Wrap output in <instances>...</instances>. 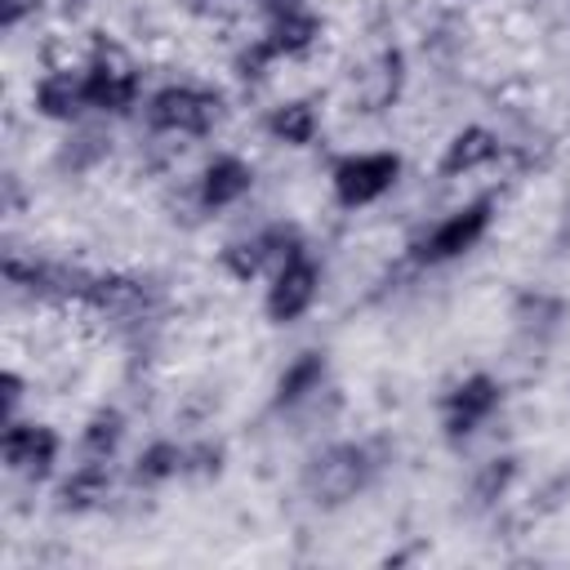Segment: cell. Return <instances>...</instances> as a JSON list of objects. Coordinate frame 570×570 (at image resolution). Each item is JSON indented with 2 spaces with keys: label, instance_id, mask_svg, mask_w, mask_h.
I'll return each instance as SVG.
<instances>
[{
  "label": "cell",
  "instance_id": "6da1fadb",
  "mask_svg": "<svg viewBox=\"0 0 570 570\" xmlns=\"http://www.w3.org/2000/svg\"><path fill=\"white\" fill-rule=\"evenodd\" d=\"M379 468H383V459L374 454L370 441H330L303 463L298 490L307 503L334 512V508H347L356 494H365L374 485Z\"/></svg>",
  "mask_w": 570,
  "mask_h": 570
},
{
  "label": "cell",
  "instance_id": "7a4b0ae2",
  "mask_svg": "<svg viewBox=\"0 0 570 570\" xmlns=\"http://www.w3.org/2000/svg\"><path fill=\"white\" fill-rule=\"evenodd\" d=\"M147 129L165 138H205L223 120V94L196 80H169L147 94L142 102Z\"/></svg>",
  "mask_w": 570,
  "mask_h": 570
},
{
  "label": "cell",
  "instance_id": "3957f363",
  "mask_svg": "<svg viewBox=\"0 0 570 570\" xmlns=\"http://www.w3.org/2000/svg\"><path fill=\"white\" fill-rule=\"evenodd\" d=\"M85 85H89L94 116H129L142 98V67L120 40L94 36L89 58H85Z\"/></svg>",
  "mask_w": 570,
  "mask_h": 570
},
{
  "label": "cell",
  "instance_id": "277c9868",
  "mask_svg": "<svg viewBox=\"0 0 570 570\" xmlns=\"http://www.w3.org/2000/svg\"><path fill=\"white\" fill-rule=\"evenodd\" d=\"M494 223V196H476L468 205H459L454 214L436 218L432 227H423L414 240H410V263L414 267H441V263H454L463 258L468 249H476L485 240Z\"/></svg>",
  "mask_w": 570,
  "mask_h": 570
},
{
  "label": "cell",
  "instance_id": "5b68a950",
  "mask_svg": "<svg viewBox=\"0 0 570 570\" xmlns=\"http://www.w3.org/2000/svg\"><path fill=\"white\" fill-rule=\"evenodd\" d=\"M401 151H343L330 160V191L338 209H370L401 183Z\"/></svg>",
  "mask_w": 570,
  "mask_h": 570
},
{
  "label": "cell",
  "instance_id": "8992f818",
  "mask_svg": "<svg viewBox=\"0 0 570 570\" xmlns=\"http://www.w3.org/2000/svg\"><path fill=\"white\" fill-rule=\"evenodd\" d=\"M298 249H307V240H303V232H298V223H267V227H258V232H249V236H240V240H227L223 245V254H218V263H223V272L232 276V281H240V285H249V281H258V276H272L285 258H294Z\"/></svg>",
  "mask_w": 570,
  "mask_h": 570
},
{
  "label": "cell",
  "instance_id": "52a82bcc",
  "mask_svg": "<svg viewBox=\"0 0 570 570\" xmlns=\"http://www.w3.org/2000/svg\"><path fill=\"white\" fill-rule=\"evenodd\" d=\"M503 405V383L485 370H472L463 374L450 392H441L436 401V414H441V432L450 445H463L476 428H485Z\"/></svg>",
  "mask_w": 570,
  "mask_h": 570
},
{
  "label": "cell",
  "instance_id": "ba28073f",
  "mask_svg": "<svg viewBox=\"0 0 570 570\" xmlns=\"http://www.w3.org/2000/svg\"><path fill=\"white\" fill-rule=\"evenodd\" d=\"M321 263L307 254V249H298L294 258H285L272 276H267V294H263V316L272 321V325H294V321H303L312 307H316V298H321Z\"/></svg>",
  "mask_w": 570,
  "mask_h": 570
},
{
  "label": "cell",
  "instance_id": "9c48e42d",
  "mask_svg": "<svg viewBox=\"0 0 570 570\" xmlns=\"http://www.w3.org/2000/svg\"><path fill=\"white\" fill-rule=\"evenodd\" d=\"M58 454H62L58 428L36 423V419H9V423H0V463H4V472L40 485V481H49Z\"/></svg>",
  "mask_w": 570,
  "mask_h": 570
},
{
  "label": "cell",
  "instance_id": "30bf717a",
  "mask_svg": "<svg viewBox=\"0 0 570 570\" xmlns=\"http://www.w3.org/2000/svg\"><path fill=\"white\" fill-rule=\"evenodd\" d=\"M31 111L53 120V125H80L89 111V85H85V62L71 67V62H58L49 71L36 76L31 85Z\"/></svg>",
  "mask_w": 570,
  "mask_h": 570
},
{
  "label": "cell",
  "instance_id": "8fae6325",
  "mask_svg": "<svg viewBox=\"0 0 570 570\" xmlns=\"http://www.w3.org/2000/svg\"><path fill=\"white\" fill-rule=\"evenodd\" d=\"M254 191V165L236 151H214L196 174V205L200 214L236 209Z\"/></svg>",
  "mask_w": 570,
  "mask_h": 570
},
{
  "label": "cell",
  "instance_id": "7c38bea8",
  "mask_svg": "<svg viewBox=\"0 0 570 570\" xmlns=\"http://www.w3.org/2000/svg\"><path fill=\"white\" fill-rule=\"evenodd\" d=\"M80 307L102 321H142L151 312V281L129 272H94V285Z\"/></svg>",
  "mask_w": 570,
  "mask_h": 570
},
{
  "label": "cell",
  "instance_id": "4fadbf2b",
  "mask_svg": "<svg viewBox=\"0 0 570 570\" xmlns=\"http://www.w3.org/2000/svg\"><path fill=\"white\" fill-rule=\"evenodd\" d=\"M503 156V138L490 125H463L450 134V142L436 156V178H468L476 169H490Z\"/></svg>",
  "mask_w": 570,
  "mask_h": 570
},
{
  "label": "cell",
  "instance_id": "5bb4252c",
  "mask_svg": "<svg viewBox=\"0 0 570 570\" xmlns=\"http://www.w3.org/2000/svg\"><path fill=\"white\" fill-rule=\"evenodd\" d=\"M111 485H116L111 459H85V454H80V463L58 481L53 503H58V512H71V517L98 512V508L111 499Z\"/></svg>",
  "mask_w": 570,
  "mask_h": 570
},
{
  "label": "cell",
  "instance_id": "9a60e30c",
  "mask_svg": "<svg viewBox=\"0 0 570 570\" xmlns=\"http://www.w3.org/2000/svg\"><path fill=\"white\" fill-rule=\"evenodd\" d=\"M325 379H330V356L325 352H298L285 370H281V379H276V387H272V414H285V410H298V405H307L312 396H321L325 392Z\"/></svg>",
  "mask_w": 570,
  "mask_h": 570
},
{
  "label": "cell",
  "instance_id": "2e32d148",
  "mask_svg": "<svg viewBox=\"0 0 570 570\" xmlns=\"http://www.w3.org/2000/svg\"><path fill=\"white\" fill-rule=\"evenodd\" d=\"M401 89H405V53H401L396 45H387V49H379L374 62L361 71V80H356V102H361V111L379 116V111H387V107L401 98Z\"/></svg>",
  "mask_w": 570,
  "mask_h": 570
},
{
  "label": "cell",
  "instance_id": "e0dca14e",
  "mask_svg": "<svg viewBox=\"0 0 570 570\" xmlns=\"http://www.w3.org/2000/svg\"><path fill=\"white\" fill-rule=\"evenodd\" d=\"M263 36L276 49V58H307L321 45V36H325V18L316 9H294V13L267 18Z\"/></svg>",
  "mask_w": 570,
  "mask_h": 570
},
{
  "label": "cell",
  "instance_id": "ac0fdd59",
  "mask_svg": "<svg viewBox=\"0 0 570 570\" xmlns=\"http://www.w3.org/2000/svg\"><path fill=\"white\" fill-rule=\"evenodd\" d=\"M263 134L281 147H312L321 134V111L312 98H285L263 116Z\"/></svg>",
  "mask_w": 570,
  "mask_h": 570
},
{
  "label": "cell",
  "instance_id": "d6986e66",
  "mask_svg": "<svg viewBox=\"0 0 570 570\" xmlns=\"http://www.w3.org/2000/svg\"><path fill=\"white\" fill-rule=\"evenodd\" d=\"M187 468V445L174 441V436H156L138 450L134 468H129V481L142 485V490H156V485H169L174 476H183Z\"/></svg>",
  "mask_w": 570,
  "mask_h": 570
},
{
  "label": "cell",
  "instance_id": "ffe728a7",
  "mask_svg": "<svg viewBox=\"0 0 570 570\" xmlns=\"http://www.w3.org/2000/svg\"><path fill=\"white\" fill-rule=\"evenodd\" d=\"M125 432H129L125 410H116V405H98V410L85 419V428H80V454H85V459H116Z\"/></svg>",
  "mask_w": 570,
  "mask_h": 570
},
{
  "label": "cell",
  "instance_id": "44dd1931",
  "mask_svg": "<svg viewBox=\"0 0 570 570\" xmlns=\"http://www.w3.org/2000/svg\"><path fill=\"white\" fill-rule=\"evenodd\" d=\"M107 151H111V134L102 125H85L80 120V125H71V134H67V142L58 151V165L71 169V174H85V169L102 165Z\"/></svg>",
  "mask_w": 570,
  "mask_h": 570
},
{
  "label": "cell",
  "instance_id": "7402d4cb",
  "mask_svg": "<svg viewBox=\"0 0 570 570\" xmlns=\"http://www.w3.org/2000/svg\"><path fill=\"white\" fill-rule=\"evenodd\" d=\"M517 476H521V459H517V454H494V459H485V463L472 472L468 494H472L476 508H494V503L508 499V490H512Z\"/></svg>",
  "mask_w": 570,
  "mask_h": 570
},
{
  "label": "cell",
  "instance_id": "603a6c76",
  "mask_svg": "<svg viewBox=\"0 0 570 570\" xmlns=\"http://www.w3.org/2000/svg\"><path fill=\"white\" fill-rule=\"evenodd\" d=\"M512 321H517V330L543 338V334H552V330L566 321V298L543 294V289H525V294H517V303H512Z\"/></svg>",
  "mask_w": 570,
  "mask_h": 570
},
{
  "label": "cell",
  "instance_id": "cb8c5ba5",
  "mask_svg": "<svg viewBox=\"0 0 570 570\" xmlns=\"http://www.w3.org/2000/svg\"><path fill=\"white\" fill-rule=\"evenodd\" d=\"M272 62H281V58H276V49L267 45V36H249V40L236 49V58H232V71H236L245 85H258V80L272 71Z\"/></svg>",
  "mask_w": 570,
  "mask_h": 570
},
{
  "label": "cell",
  "instance_id": "d4e9b609",
  "mask_svg": "<svg viewBox=\"0 0 570 570\" xmlns=\"http://www.w3.org/2000/svg\"><path fill=\"white\" fill-rule=\"evenodd\" d=\"M223 459H227L223 441H191V445H187V468H183V476H218V472H223Z\"/></svg>",
  "mask_w": 570,
  "mask_h": 570
},
{
  "label": "cell",
  "instance_id": "484cf974",
  "mask_svg": "<svg viewBox=\"0 0 570 570\" xmlns=\"http://www.w3.org/2000/svg\"><path fill=\"white\" fill-rule=\"evenodd\" d=\"M22 392H27V383H22V374H18V370H4V374H0V423H9V419H18V405H22Z\"/></svg>",
  "mask_w": 570,
  "mask_h": 570
},
{
  "label": "cell",
  "instance_id": "4316f807",
  "mask_svg": "<svg viewBox=\"0 0 570 570\" xmlns=\"http://www.w3.org/2000/svg\"><path fill=\"white\" fill-rule=\"evenodd\" d=\"M36 13H40V0H0V27L4 31H18Z\"/></svg>",
  "mask_w": 570,
  "mask_h": 570
},
{
  "label": "cell",
  "instance_id": "83f0119b",
  "mask_svg": "<svg viewBox=\"0 0 570 570\" xmlns=\"http://www.w3.org/2000/svg\"><path fill=\"white\" fill-rule=\"evenodd\" d=\"M263 18H281V13H294V9H312V0H254Z\"/></svg>",
  "mask_w": 570,
  "mask_h": 570
},
{
  "label": "cell",
  "instance_id": "f1b7e54d",
  "mask_svg": "<svg viewBox=\"0 0 570 570\" xmlns=\"http://www.w3.org/2000/svg\"><path fill=\"white\" fill-rule=\"evenodd\" d=\"M557 249H570V205H566V214L557 223Z\"/></svg>",
  "mask_w": 570,
  "mask_h": 570
},
{
  "label": "cell",
  "instance_id": "f546056e",
  "mask_svg": "<svg viewBox=\"0 0 570 570\" xmlns=\"http://www.w3.org/2000/svg\"><path fill=\"white\" fill-rule=\"evenodd\" d=\"M85 4H89V0H58V9H62V13H80Z\"/></svg>",
  "mask_w": 570,
  "mask_h": 570
}]
</instances>
